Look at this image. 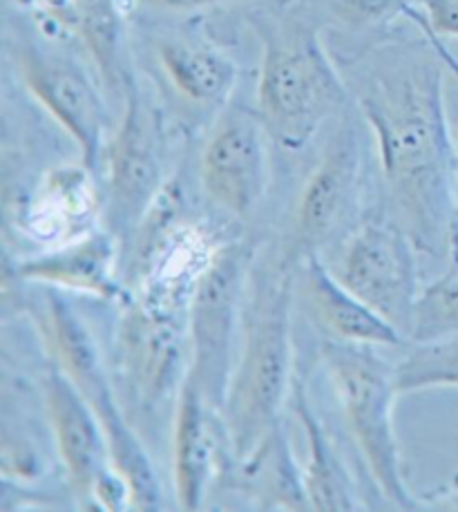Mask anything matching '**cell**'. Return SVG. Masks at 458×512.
Listing matches in <instances>:
<instances>
[{"instance_id":"obj_1","label":"cell","mask_w":458,"mask_h":512,"mask_svg":"<svg viewBox=\"0 0 458 512\" xmlns=\"http://www.w3.org/2000/svg\"><path fill=\"white\" fill-rule=\"evenodd\" d=\"M421 32V30H418ZM445 63L421 39L369 45L347 65L358 115L376 139L380 208L416 249L447 258L456 211V139L445 108Z\"/></svg>"},{"instance_id":"obj_2","label":"cell","mask_w":458,"mask_h":512,"mask_svg":"<svg viewBox=\"0 0 458 512\" xmlns=\"http://www.w3.org/2000/svg\"><path fill=\"white\" fill-rule=\"evenodd\" d=\"M298 269L257 251L248 278L240 347L222 407L233 459H244L282 423L293 387V305Z\"/></svg>"},{"instance_id":"obj_3","label":"cell","mask_w":458,"mask_h":512,"mask_svg":"<svg viewBox=\"0 0 458 512\" xmlns=\"http://www.w3.org/2000/svg\"><path fill=\"white\" fill-rule=\"evenodd\" d=\"M255 32L262 45L255 110L273 146L300 153L324 123L345 112L349 85L331 61L309 7L255 18Z\"/></svg>"},{"instance_id":"obj_4","label":"cell","mask_w":458,"mask_h":512,"mask_svg":"<svg viewBox=\"0 0 458 512\" xmlns=\"http://www.w3.org/2000/svg\"><path fill=\"white\" fill-rule=\"evenodd\" d=\"M38 331L50 363L70 378L106 432L112 466L128 483L132 510L161 508V486L150 454L123 407L117 385L103 363L97 338L59 289H47L38 311Z\"/></svg>"},{"instance_id":"obj_5","label":"cell","mask_w":458,"mask_h":512,"mask_svg":"<svg viewBox=\"0 0 458 512\" xmlns=\"http://www.w3.org/2000/svg\"><path fill=\"white\" fill-rule=\"evenodd\" d=\"M324 365L340 416L345 421L362 463L385 504L398 510H418V492L409 488L394 425L396 365L371 345L322 340Z\"/></svg>"},{"instance_id":"obj_6","label":"cell","mask_w":458,"mask_h":512,"mask_svg":"<svg viewBox=\"0 0 458 512\" xmlns=\"http://www.w3.org/2000/svg\"><path fill=\"white\" fill-rule=\"evenodd\" d=\"M188 372V311L128 296L114 331L112 376L135 428L177 401Z\"/></svg>"},{"instance_id":"obj_7","label":"cell","mask_w":458,"mask_h":512,"mask_svg":"<svg viewBox=\"0 0 458 512\" xmlns=\"http://www.w3.org/2000/svg\"><path fill=\"white\" fill-rule=\"evenodd\" d=\"M7 50L23 88L68 132L81 164L97 173L108 146V103L88 65L25 21L9 34Z\"/></svg>"},{"instance_id":"obj_8","label":"cell","mask_w":458,"mask_h":512,"mask_svg":"<svg viewBox=\"0 0 458 512\" xmlns=\"http://www.w3.org/2000/svg\"><path fill=\"white\" fill-rule=\"evenodd\" d=\"M365 191V139L351 110L338 126L304 179L282 242L280 260L298 269L309 255H327L365 213H358Z\"/></svg>"},{"instance_id":"obj_9","label":"cell","mask_w":458,"mask_h":512,"mask_svg":"<svg viewBox=\"0 0 458 512\" xmlns=\"http://www.w3.org/2000/svg\"><path fill=\"white\" fill-rule=\"evenodd\" d=\"M108 168L103 193L106 229L126 249L139 224L164 193L168 175V128L161 110L130 70L123 90V115L103 153Z\"/></svg>"},{"instance_id":"obj_10","label":"cell","mask_w":458,"mask_h":512,"mask_svg":"<svg viewBox=\"0 0 458 512\" xmlns=\"http://www.w3.org/2000/svg\"><path fill=\"white\" fill-rule=\"evenodd\" d=\"M260 249L255 237L242 235L219 244L190 300L188 376L219 412L231 383L246 287Z\"/></svg>"},{"instance_id":"obj_11","label":"cell","mask_w":458,"mask_h":512,"mask_svg":"<svg viewBox=\"0 0 458 512\" xmlns=\"http://www.w3.org/2000/svg\"><path fill=\"white\" fill-rule=\"evenodd\" d=\"M329 253L327 264L338 280L409 340L412 314L423 289L416 260L421 251L412 237L380 208L362 215Z\"/></svg>"},{"instance_id":"obj_12","label":"cell","mask_w":458,"mask_h":512,"mask_svg":"<svg viewBox=\"0 0 458 512\" xmlns=\"http://www.w3.org/2000/svg\"><path fill=\"white\" fill-rule=\"evenodd\" d=\"M271 144L257 110L228 103L213 119L199 150L197 177L217 213L244 222L260 211L271 188Z\"/></svg>"},{"instance_id":"obj_13","label":"cell","mask_w":458,"mask_h":512,"mask_svg":"<svg viewBox=\"0 0 458 512\" xmlns=\"http://www.w3.org/2000/svg\"><path fill=\"white\" fill-rule=\"evenodd\" d=\"M150 70L164 97L190 121L215 119L235 92L240 65L193 27H164L146 39Z\"/></svg>"},{"instance_id":"obj_14","label":"cell","mask_w":458,"mask_h":512,"mask_svg":"<svg viewBox=\"0 0 458 512\" xmlns=\"http://www.w3.org/2000/svg\"><path fill=\"white\" fill-rule=\"evenodd\" d=\"M41 394L65 490L79 506L94 508V492L114 468L106 432L74 383L52 363L43 374Z\"/></svg>"},{"instance_id":"obj_15","label":"cell","mask_w":458,"mask_h":512,"mask_svg":"<svg viewBox=\"0 0 458 512\" xmlns=\"http://www.w3.org/2000/svg\"><path fill=\"white\" fill-rule=\"evenodd\" d=\"M233 459L231 443L219 410L186 378L175 403L173 423V488L181 510L206 506L226 463Z\"/></svg>"},{"instance_id":"obj_16","label":"cell","mask_w":458,"mask_h":512,"mask_svg":"<svg viewBox=\"0 0 458 512\" xmlns=\"http://www.w3.org/2000/svg\"><path fill=\"white\" fill-rule=\"evenodd\" d=\"M123 255L117 235L106 226H92L68 237L50 249L16 262L14 278L45 289L72 291L103 302L123 305L128 289L119 278V258Z\"/></svg>"},{"instance_id":"obj_17","label":"cell","mask_w":458,"mask_h":512,"mask_svg":"<svg viewBox=\"0 0 458 512\" xmlns=\"http://www.w3.org/2000/svg\"><path fill=\"white\" fill-rule=\"evenodd\" d=\"M295 287L302 293L304 311L322 340L371 347H398L405 343V336L389 320L338 280L322 255H309L302 260Z\"/></svg>"},{"instance_id":"obj_18","label":"cell","mask_w":458,"mask_h":512,"mask_svg":"<svg viewBox=\"0 0 458 512\" xmlns=\"http://www.w3.org/2000/svg\"><path fill=\"white\" fill-rule=\"evenodd\" d=\"M94 175L83 164L45 170L18 204L16 224L45 244H59L92 229L94 217L103 213V195Z\"/></svg>"},{"instance_id":"obj_19","label":"cell","mask_w":458,"mask_h":512,"mask_svg":"<svg viewBox=\"0 0 458 512\" xmlns=\"http://www.w3.org/2000/svg\"><path fill=\"white\" fill-rule=\"evenodd\" d=\"M219 483L240 492L253 508L311 510L304 468L295 461L284 423L266 434L248 457L228 461Z\"/></svg>"},{"instance_id":"obj_20","label":"cell","mask_w":458,"mask_h":512,"mask_svg":"<svg viewBox=\"0 0 458 512\" xmlns=\"http://www.w3.org/2000/svg\"><path fill=\"white\" fill-rule=\"evenodd\" d=\"M291 407L295 419L300 421L307 436V466H304V483L311 501V510H356L362 508L356 497L353 479L333 443L327 425L309 396V385L304 378L295 376L291 387Z\"/></svg>"},{"instance_id":"obj_21","label":"cell","mask_w":458,"mask_h":512,"mask_svg":"<svg viewBox=\"0 0 458 512\" xmlns=\"http://www.w3.org/2000/svg\"><path fill=\"white\" fill-rule=\"evenodd\" d=\"M68 3L79 41L88 50L99 81L123 97L130 68L123 59L121 0H68Z\"/></svg>"},{"instance_id":"obj_22","label":"cell","mask_w":458,"mask_h":512,"mask_svg":"<svg viewBox=\"0 0 458 512\" xmlns=\"http://www.w3.org/2000/svg\"><path fill=\"white\" fill-rule=\"evenodd\" d=\"M396 387L400 396L436 387L458 390V336L409 349V354L396 363Z\"/></svg>"},{"instance_id":"obj_23","label":"cell","mask_w":458,"mask_h":512,"mask_svg":"<svg viewBox=\"0 0 458 512\" xmlns=\"http://www.w3.org/2000/svg\"><path fill=\"white\" fill-rule=\"evenodd\" d=\"M458 336V267L421 289L409 327V343H436Z\"/></svg>"},{"instance_id":"obj_24","label":"cell","mask_w":458,"mask_h":512,"mask_svg":"<svg viewBox=\"0 0 458 512\" xmlns=\"http://www.w3.org/2000/svg\"><path fill=\"white\" fill-rule=\"evenodd\" d=\"M3 481L18 483V486H34L45 474V457L41 454V445L34 441V434L25 428L23 421H14L5 416L3 419Z\"/></svg>"},{"instance_id":"obj_25","label":"cell","mask_w":458,"mask_h":512,"mask_svg":"<svg viewBox=\"0 0 458 512\" xmlns=\"http://www.w3.org/2000/svg\"><path fill=\"white\" fill-rule=\"evenodd\" d=\"M327 14L351 32H378L418 7V0H322Z\"/></svg>"},{"instance_id":"obj_26","label":"cell","mask_w":458,"mask_h":512,"mask_svg":"<svg viewBox=\"0 0 458 512\" xmlns=\"http://www.w3.org/2000/svg\"><path fill=\"white\" fill-rule=\"evenodd\" d=\"M412 23L425 25L441 39H458V0H418L407 14Z\"/></svg>"},{"instance_id":"obj_27","label":"cell","mask_w":458,"mask_h":512,"mask_svg":"<svg viewBox=\"0 0 458 512\" xmlns=\"http://www.w3.org/2000/svg\"><path fill=\"white\" fill-rule=\"evenodd\" d=\"M132 3L159 14H195L219 5L242 3V0H132Z\"/></svg>"},{"instance_id":"obj_28","label":"cell","mask_w":458,"mask_h":512,"mask_svg":"<svg viewBox=\"0 0 458 512\" xmlns=\"http://www.w3.org/2000/svg\"><path fill=\"white\" fill-rule=\"evenodd\" d=\"M458 510V474L432 492H418V510Z\"/></svg>"},{"instance_id":"obj_29","label":"cell","mask_w":458,"mask_h":512,"mask_svg":"<svg viewBox=\"0 0 458 512\" xmlns=\"http://www.w3.org/2000/svg\"><path fill=\"white\" fill-rule=\"evenodd\" d=\"M414 27H416V30H421L423 34H427V36H429V41L434 43V47L438 50V54H441V59H443V63H445L447 72L454 74V77L458 79V56L450 50V47H447V41H445V39H441V36H436L432 30H427L425 25H418V23H414Z\"/></svg>"},{"instance_id":"obj_30","label":"cell","mask_w":458,"mask_h":512,"mask_svg":"<svg viewBox=\"0 0 458 512\" xmlns=\"http://www.w3.org/2000/svg\"><path fill=\"white\" fill-rule=\"evenodd\" d=\"M456 153H458V135H456ZM447 260L452 267H458V157H456V211H454V224H452V240H450V255Z\"/></svg>"},{"instance_id":"obj_31","label":"cell","mask_w":458,"mask_h":512,"mask_svg":"<svg viewBox=\"0 0 458 512\" xmlns=\"http://www.w3.org/2000/svg\"><path fill=\"white\" fill-rule=\"evenodd\" d=\"M3 483H9V481H3ZM9 486H14L18 492H21V495H25V488L23 486H18V483H9ZM25 497H30V495H25ZM45 506V495H36L32 501H30V508H43ZM18 510H25L27 508V504H18L16 506Z\"/></svg>"}]
</instances>
